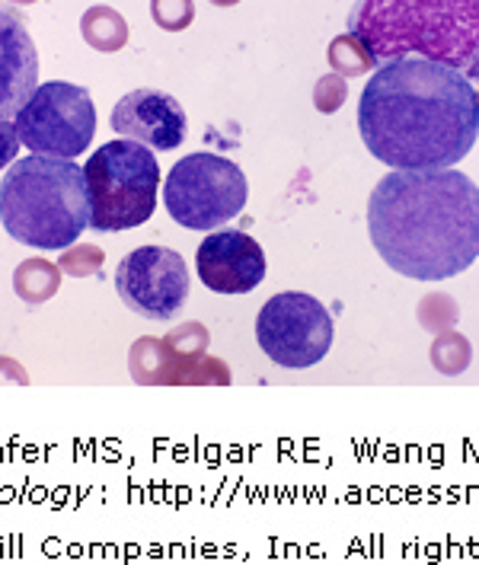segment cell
Segmentation results:
<instances>
[{
    "label": "cell",
    "instance_id": "obj_1",
    "mask_svg": "<svg viewBox=\"0 0 479 565\" xmlns=\"http://www.w3.org/2000/svg\"><path fill=\"white\" fill-rule=\"evenodd\" d=\"M359 131L368 153L390 170H450L479 138L477 89L438 61H390L361 89Z\"/></svg>",
    "mask_w": 479,
    "mask_h": 565
},
{
    "label": "cell",
    "instance_id": "obj_2",
    "mask_svg": "<svg viewBox=\"0 0 479 565\" xmlns=\"http://www.w3.org/2000/svg\"><path fill=\"white\" fill-rule=\"evenodd\" d=\"M377 256L413 281H445L479 259V185L450 170H390L368 199Z\"/></svg>",
    "mask_w": 479,
    "mask_h": 565
},
{
    "label": "cell",
    "instance_id": "obj_3",
    "mask_svg": "<svg viewBox=\"0 0 479 565\" xmlns=\"http://www.w3.org/2000/svg\"><path fill=\"white\" fill-rule=\"evenodd\" d=\"M349 32L377 67L428 58L479 77V0H355Z\"/></svg>",
    "mask_w": 479,
    "mask_h": 565
},
{
    "label": "cell",
    "instance_id": "obj_4",
    "mask_svg": "<svg viewBox=\"0 0 479 565\" xmlns=\"http://www.w3.org/2000/svg\"><path fill=\"white\" fill-rule=\"evenodd\" d=\"M0 224L32 249H67L91 227L84 167L32 153L13 160L0 179Z\"/></svg>",
    "mask_w": 479,
    "mask_h": 565
},
{
    "label": "cell",
    "instance_id": "obj_5",
    "mask_svg": "<svg viewBox=\"0 0 479 565\" xmlns=\"http://www.w3.org/2000/svg\"><path fill=\"white\" fill-rule=\"evenodd\" d=\"M91 231L119 234L150 221L160 192V167L148 145L119 138L93 150L84 167Z\"/></svg>",
    "mask_w": 479,
    "mask_h": 565
},
{
    "label": "cell",
    "instance_id": "obj_6",
    "mask_svg": "<svg viewBox=\"0 0 479 565\" xmlns=\"http://www.w3.org/2000/svg\"><path fill=\"white\" fill-rule=\"evenodd\" d=\"M249 179L234 160L221 153H189L177 160L163 182L167 214L185 231H221L246 209Z\"/></svg>",
    "mask_w": 479,
    "mask_h": 565
},
{
    "label": "cell",
    "instance_id": "obj_7",
    "mask_svg": "<svg viewBox=\"0 0 479 565\" xmlns=\"http://www.w3.org/2000/svg\"><path fill=\"white\" fill-rule=\"evenodd\" d=\"M17 131L23 148L42 157L74 160L87 153L96 135V106L87 87L49 81L39 84L30 103L17 116Z\"/></svg>",
    "mask_w": 479,
    "mask_h": 565
},
{
    "label": "cell",
    "instance_id": "obj_8",
    "mask_svg": "<svg viewBox=\"0 0 479 565\" xmlns=\"http://www.w3.org/2000/svg\"><path fill=\"white\" fill-rule=\"evenodd\" d=\"M336 327L330 310L310 295L285 291L263 303L256 317V342L278 367L304 371L330 355Z\"/></svg>",
    "mask_w": 479,
    "mask_h": 565
},
{
    "label": "cell",
    "instance_id": "obj_9",
    "mask_svg": "<svg viewBox=\"0 0 479 565\" xmlns=\"http://www.w3.org/2000/svg\"><path fill=\"white\" fill-rule=\"evenodd\" d=\"M116 291L121 303L145 320H173L185 307L192 281L189 268L170 246H138L119 263Z\"/></svg>",
    "mask_w": 479,
    "mask_h": 565
},
{
    "label": "cell",
    "instance_id": "obj_10",
    "mask_svg": "<svg viewBox=\"0 0 479 565\" xmlns=\"http://www.w3.org/2000/svg\"><path fill=\"white\" fill-rule=\"evenodd\" d=\"M266 253L243 231H211L195 253L202 285L217 295H249L266 281Z\"/></svg>",
    "mask_w": 479,
    "mask_h": 565
},
{
    "label": "cell",
    "instance_id": "obj_11",
    "mask_svg": "<svg viewBox=\"0 0 479 565\" xmlns=\"http://www.w3.org/2000/svg\"><path fill=\"white\" fill-rule=\"evenodd\" d=\"M109 125L119 138L141 141L150 150H177L185 141V109L163 89H131L113 106Z\"/></svg>",
    "mask_w": 479,
    "mask_h": 565
},
{
    "label": "cell",
    "instance_id": "obj_12",
    "mask_svg": "<svg viewBox=\"0 0 479 565\" xmlns=\"http://www.w3.org/2000/svg\"><path fill=\"white\" fill-rule=\"evenodd\" d=\"M39 87V52L20 13L0 7V119H17Z\"/></svg>",
    "mask_w": 479,
    "mask_h": 565
},
{
    "label": "cell",
    "instance_id": "obj_13",
    "mask_svg": "<svg viewBox=\"0 0 479 565\" xmlns=\"http://www.w3.org/2000/svg\"><path fill=\"white\" fill-rule=\"evenodd\" d=\"M163 342H167V352H170L167 384L189 381L192 371L205 361V352H209V329L202 327V323H185V327L173 329Z\"/></svg>",
    "mask_w": 479,
    "mask_h": 565
},
{
    "label": "cell",
    "instance_id": "obj_14",
    "mask_svg": "<svg viewBox=\"0 0 479 565\" xmlns=\"http://www.w3.org/2000/svg\"><path fill=\"white\" fill-rule=\"evenodd\" d=\"M81 35L93 52L113 55V52H121L128 42V23L116 7L96 3L81 17Z\"/></svg>",
    "mask_w": 479,
    "mask_h": 565
},
{
    "label": "cell",
    "instance_id": "obj_15",
    "mask_svg": "<svg viewBox=\"0 0 479 565\" xmlns=\"http://www.w3.org/2000/svg\"><path fill=\"white\" fill-rule=\"evenodd\" d=\"M61 271L58 263H49V259H26L20 263L13 271V291L17 298L30 307H39L45 300H52L58 295L61 288Z\"/></svg>",
    "mask_w": 479,
    "mask_h": 565
},
{
    "label": "cell",
    "instance_id": "obj_16",
    "mask_svg": "<svg viewBox=\"0 0 479 565\" xmlns=\"http://www.w3.org/2000/svg\"><path fill=\"white\" fill-rule=\"evenodd\" d=\"M330 67L332 74H339V77H368V74H374L377 71V61L374 55L368 52V45L361 42L359 35H352V32H345V35H336L330 42Z\"/></svg>",
    "mask_w": 479,
    "mask_h": 565
},
{
    "label": "cell",
    "instance_id": "obj_17",
    "mask_svg": "<svg viewBox=\"0 0 479 565\" xmlns=\"http://www.w3.org/2000/svg\"><path fill=\"white\" fill-rule=\"evenodd\" d=\"M128 371L138 384H167L170 352L163 339H138L128 352Z\"/></svg>",
    "mask_w": 479,
    "mask_h": 565
},
{
    "label": "cell",
    "instance_id": "obj_18",
    "mask_svg": "<svg viewBox=\"0 0 479 565\" xmlns=\"http://www.w3.org/2000/svg\"><path fill=\"white\" fill-rule=\"evenodd\" d=\"M473 364V345L464 332L445 329L432 342V367L445 377H457Z\"/></svg>",
    "mask_w": 479,
    "mask_h": 565
},
{
    "label": "cell",
    "instance_id": "obj_19",
    "mask_svg": "<svg viewBox=\"0 0 479 565\" xmlns=\"http://www.w3.org/2000/svg\"><path fill=\"white\" fill-rule=\"evenodd\" d=\"M416 317H419L422 329H428V332L438 335V332H445V329H454L457 317H460V307H457V300L450 298V295L432 291V295H425V298L419 300Z\"/></svg>",
    "mask_w": 479,
    "mask_h": 565
},
{
    "label": "cell",
    "instance_id": "obj_20",
    "mask_svg": "<svg viewBox=\"0 0 479 565\" xmlns=\"http://www.w3.org/2000/svg\"><path fill=\"white\" fill-rule=\"evenodd\" d=\"M150 17L160 30H189L195 20V0H150Z\"/></svg>",
    "mask_w": 479,
    "mask_h": 565
},
{
    "label": "cell",
    "instance_id": "obj_21",
    "mask_svg": "<svg viewBox=\"0 0 479 565\" xmlns=\"http://www.w3.org/2000/svg\"><path fill=\"white\" fill-rule=\"evenodd\" d=\"M103 249L99 246H91V243H84V246H67L64 253H61L58 268L64 275H71V278H87V275H96L99 268H103Z\"/></svg>",
    "mask_w": 479,
    "mask_h": 565
},
{
    "label": "cell",
    "instance_id": "obj_22",
    "mask_svg": "<svg viewBox=\"0 0 479 565\" xmlns=\"http://www.w3.org/2000/svg\"><path fill=\"white\" fill-rule=\"evenodd\" d=\"M345 99H349V81L345 77L327 74V77L317 81V87H313V106H317V113L332 116V113H339L345 106Z\"/></svg>",
    "mask_w": 479,
    "mask_h": 565
},
{
    "label": "cell",
    "instance_id": "obj_23",
    "mask_svg": "<svg viewBox=\"0 0 479 565\" xmlns=\"http://www.w3.org/2000/svg\"><path fill=\"white\" fill-rule=\"evenodd\" d=\"M20 148H23V141H20L17 121L0 119V170H7V167L17 160Z\"/></svg>",
    "mask_w": 479,
    "mask_h": 565
},
{
    "label": "cell",
    "instance_id": "obj_24",
    "mask_svg": "<svg viewBox=\"0 0 479 565\" xmlns=\"http://www.w3.org/2000/svg\"><path fill=\"white\" fill-rule=\"evenodd\" d=\"M3 381H13V384H30L26 371L13 361V358H0V384Z\"/></svg>",
    "mask_w": 479,
    "mask_h": 565
},
{
    "label": "cell",
    "instance_id": "obj_25",
    "mask_svg": "<svg viewBox=\"0 0 479 565\" xmlns=\"http://www.w3.org/2000/svg\"><path fill=\"white\" fill-rule=\"evenodd\" d=\"M214 7H237L240 0H211Z\"/></svg>",
    "mask_w": 479,
    "mask_h": 565
},
{
    "label": "cell",
    "instance_id": "obj_26",
    "mask_svg": "<svg viewBox=\"0 0 479 565\" xmlns=\"http://www.w3.org/2000/svg\"><path fill=\"white\" fill-rule=\"evenodd\" d=\"M13 3H35V0H13Z\"/></svg>",
    "mask_w": 479,
    "mask_h": 565
},
{
    "label": "cell",
    "instance_id": "obj_27",
    "mask_svg": "<svg viewBox=\"0 0 479 565\" xmlns=\"http://www.w3.org/2000/svg\"><path fill=\"white\" fill-rule=\"evenodd\" d=\"M477 103H479V87H477Z\"/></svg>",
    "mask_w": 479,
    "mask_h": 565
}]
</instances>
